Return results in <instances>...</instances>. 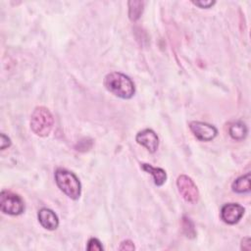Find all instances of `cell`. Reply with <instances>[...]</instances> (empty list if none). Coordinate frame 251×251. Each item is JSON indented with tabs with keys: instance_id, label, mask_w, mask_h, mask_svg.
Instances as JSON below:
<instances>
[{
	"instance_id": "cell-1",
	"label": "cell",
	"mask_w": 251,
	"mask_h": 251,
	"mask_svg": "<svg viewBox=\"0 0 251 251\" xmlns=\"http://www.w3.org/2000/svg\"><path fill=\"white\" fill-rule=\"evenodd\" d=\"M104 86L111 93L123 99H130L134 96L136 88L133 81L126 75L113 72L104 79Z\"/></svg>"
},
{
	"instance_id": "cell-2",
	"label": "cell",
	"mask_w": 251,
	"mask_h": 251,
	"mask_svg": "<svg viewBox=\"0 0 251 251\" xmlns=\"http://www.w3.org/2000/svg\"><path fill=\"white\" fill-rule=\"evenodd\" d=\"M55 181L58 187L67 196L74 200L80 198L82 185L74 173L65 169H58L55 173Z\"/></svg>"
},
{
	"instance_id": "cell-3",
	"label": "cell",
	"mask_w": 251,
	"mask_h": 251,
	"mask_svg": "<svg viewBox=\"0 0 251 251\" xmlns=\"http://www.w3.org/2000/svg\"><path fill=\"white\" fill-rule=\"evenodd\" d=\"M54 124V119L50 111L44 107H37L31 117V129L32 131L40 137H47Z\"/></svg>"
},
{
	"instance_id": "cell-4",
	"label": "cell",
	"mask_w": 251,
	"mask_h": 251,
	"mask_svg": "<svg viewBox=\"0 0 251 251\" xmlns=\"http://www.w3.org/2000/svg\"><path fill=\"white\" fill-rule=\"evenodd\" d=\"M0 208L5 214L17 216L24 212L25 204L19 195L11 191L3 190L0 195Z\"/></svg>"
},
{
	"instance_id": "cell-5",
	"label": "cell",
	"mask_w": 251,
	"mask_h": 251,
	"mask_svg": "<svg viewBox=\"0 0 251 251\" xmlns=\"http://www.w3.org/2000/svg\"><path fill=\"white\" fill-rule=\"evenodd\" d=\"M177 186L179 189V192L183 196V198L190 203L195 204L198 201L199 198V191L194 183V182L187 176L182 175L177 180Z\"/></svg>"
},
{
	"instance_id": "cell-6",
	"label": "cell",
	"mask_w": 251,
	"mask_h": 251,
	"mask_svg": "<svg viewBox=\"0 0 251 251\" xmlns=\"http://www.w3.org/2000/svg\"><path fill=\"white\" fill-rule=\"evenodd\" d=\"M189 128L194 137L201 141H210L214 139L218 134L217 129L207 123L191 122Z\"/></svg>"
},
{
	"instance_id": "cell-7",
	"label": "cell",
	"mask_w": 251,
	"mask_h": 251,
	"mask_svg": "<svg viewBox=\"0 0 251 251\" xmlns=\"http://www.w3.org/2000/svg\"><path fill=\"white\" fill-rule=\"evenodd\" d=\"M244 208L236 203H228L223 206L221 210L222 220L228 225L236 224L243 216Z\"/></svg>"
},
{
	"instance_id": "cell-8",
	"label": "cell",
	"mask_w": 251,
	"mask_h": 251,
	"mask_svg": "<svg viewBox=\"0 0 251 251\" xmlns=\"http://www.w3.org/2000/svg\"><path fill=\"white\" fill-rule=\"evenodd\" d=\"M138 144H141L144 146L149 152L154 153L159 145V138L155 132L152 130L146 129L141 132H139L136 137Z\"/></svg>"
},
{
	"instance_id": "cell-9",
	"label": "cell",
	"mask_w": 251,
	"mask_h": 251,
	"mask_svg": "<svg viewBox=\"0 0 251 251\" xmlns=\"http://www.w3.org/2000/svg\"><path fill=\"white\" fill-rule=\"evenodd\" d=\"M39 221L41 225L49 230H54L59 226V219L57 215L50 209L43 208L39 212Z\"/></svg>"
},
{
	"instance_id": "cell-10",
	"label": "cell",
	"mask_w": 251,
	"mask_h": 251,
	"mask_svg": "<svg viewBox=\"0 0 251 251\" xmlns=\"http://www.w3.org/2000/svg\"><path fill=\"white\" fill-rule=\"evenodd\" d=\"M141 168L147 172L148 174L152 175L154 183L158 186H161L164 184V183L167 180V174L166 172L161 168H155L149 164H141Z\"/></svg>"
},
{
	"instance_id": "cell-11",
	"label": "cell",
	"mask_w": 251,
	"mask_h": 251,
	"mask_svg": "<svg viewBox=\"0 0 251 251\" xmlns=\"http://www.w3.org/2000/svg\"><path fill=\"white\" fill-rule=\"evenodd\" d=\"M228 133H229V136L231 137V138L239 141L246 137L248 130H247V127L245 126V124H243L241 122H235L230 125V127L228 129Z\"/></svg>"
},
{
	"instance_id": "cell-12",
	"label": "cell",
	"mask_w": 251,
	"mask_h": 251,
	"mask_svg": "<svg viewBox=\"0 0 251 251\" xmlns=\"http://www.w3.org/2000/svg\"><path fill=\"white\" fill-rule=\"evenodd\" d=\"M232 190L236 193H246L250 191V174H246L244 176L236 179L232 183Z\"/></svg>"
},
{
	"instance_id": "cell-13",
	"label": "cell",
	"mask_w": 251,
	"mask_h": 251,
	"mask_svg": "<svg viewBox=\"0 0 251 251\" xmlns=\"http://www.w3.org/2000/svg\"><path fill=\"white\" fill-rule=\"evenodd\" d=\"M144 9V2L143 1H130L129 2V18L136 22L137 21L140 16L142 15Z\"/></svg>"
},
{
	"instance_id": "cell-14",
	"label": "cell",
	"mask_w": 251,
	"mask_h": 251,
	"mask_svg": "<svg viewBox=\"0 0 251 251\" xmlns=\"http://www.w3.org/2000/svg\"><path fill=\"white\" fill-rule=\"evenodd\" d=\"M182 227H183V232L185 234L186 237H188V238H194L195 237L196 231H195V228H194V225L188 217H186V216L183 217Z\"/></svg>"
},
{
	"instance_id": "cell-15",
	"label": "cell",
	"mask_w": 251,
	"mask_h": 251,
	"mask_svg": "<svg viewBox=\"0 0 251 251\" xmlns=\"http://www.w3.org/2000/svg\"><path fill=\"white\" fill-rule=\"evenodd\" d=\"M87 249L90 250V251H96V250L100 251V250H103V246L97 238H91L89 240Z\"/></svg>"
},
{
	"instance_id": "cell-16",
	"label": "cell",
	"mask_w": 251,
	"mask_h": 251,
	"mask_svg": "<svg viewBox=\"0 0 251 251\" xmlns=\"http://www.w3.org/2000/svg\"><path fill=\"white\" fill-rule=\"evenodd\" d=\"M194 5L200 7V8H210L211 6H213L216 2L215 1H203V0H201V1H193L192 2Z\"/></svg>"
},
{
	"instance_id": "cell-17",
	"label": "cell",
	"mask_w": 251,
	"mask_h": 251,
	"mask_svg": "<svg viewBox=\"0 0 251 251\" xmlns=\"http://www.w3.org/2000/svg\"><path fill=\"white\" fill-rule=\"evenodd\" d=\"M136 247L134 245V242L131 240H125L121 243V246L119 247L120 250H134Z\"/></svg>"
},
{
	"instance_id": "cell-18",
	"label": "cell",
	"mask_w": 251,
	"mask_h": 251,
	"mask_svg": "<svg viewBox=\"0 0 251 251\" xmlns=\"http://www.w3.org/2000/svg\"><path fill=\"white\" fill-rule=\"evenodd\" d=\"M11 145V140L8 137H6L4 134L1 135V149L4 150L5 148L9 147Z\"/></svg>"
},
{
	"instance_id": "cell-19",
	"label": "cell",
	"mask_w": 251,
	"mask_h": 251,
	"mask_svg": "<svg viewBox=\"0 0 251 251\" xmlns=\"http://www.w3.org/2000/svg\"><path fill=\"white\" fill-rule=\"evenodd\" d=\"M241 249L245 251H249L251 249V240L249 237H245L241 241Z\"/></svg>"
}]
</instances>
